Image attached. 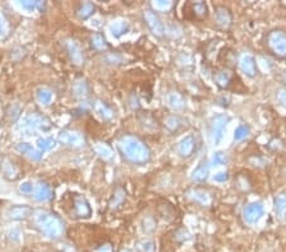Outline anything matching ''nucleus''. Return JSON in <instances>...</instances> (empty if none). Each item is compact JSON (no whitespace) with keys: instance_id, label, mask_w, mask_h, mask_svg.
<instances>
[{"instance_id":"1","label":"nucleus","mask_w":286,"mask_h":252,"mask_svg":"<svg viewBox=\"0 0 286 252\" xmlns=\"http://www.w3.org/2000/svg\"><path fill=\"white\" fill-rule=\"evenodd\" d=\"M118 148L125 158L134 164L148 163L151 158L149 146L134 135H125L118 142Z\"/></svg>"},{"instance_id":"2","label":"nucleus","mask_w":286,"mask_h":252,"mask_svg":"<svg viewBox=\"0 0 286 252\" xmlns=\"http://www.w3.org/2000/svg\"><path fill=\"white\" fill-rule=\"evenodd\" d=\"M35 224L47 238L59 240L64 233V223L59 216L46 210H37L34 213Z\"/></svg>"},{"instance_id":"3","label":"nucleus","mask_w":286,"mask_h":252,"mask_svg":"<svg viewBox=\"0 0 286 252\" xmlns=\"http://www.w3.org/2000/svg\"><path fill=\"white\" fill-rule=\"evenodd\" d=\"M265 45L268 52L279 59H286V31L275 28L266 36Z\"/></svg>"},{"instance_id":"4","label":"nucleus","mask_w":286,"mask_h":252,"mask_svg":"<svg viewBox=\"0 0 286 252\" xmlns=\"http://www.w3.org/2000/svg\"><path fill=\"white\" fill-rule=\"evenodd\" d=\"M230 122V117L226 113H217L213 116L210 121V134L214 145H219L225 134V129Z\"/></svg>"},{"instance_id":"5","label":"nucleus","mask_w":286,"mask_h":252,"mask_svg":"<svg viewBox=\"0 0 286 252\" xmlns=\"http://www.w3.org/2000/svg\"><path fill=\"white\" fill-rule=\"evenodd\" d=\"M263 214H265V207L259 201L248 203L243 208V212H242V216H243L244 223H247L248 225L257 224L259 222V219L263 216Z\"/></svg>"},{"instance_id":"6","label":"nucleus","mask_w":286,"mask_h":252,"mask_svg":"<svg viewBox=\"0 0 286 252\" xmlns=\"http://www.w3.org/2000/svg\"><path fill=\"white\" fill-rule=\"evenodd\" d=\"M214 25L219 30L226 31L233 25V14L228 6L216 5L214 10Z\"/></svg>"},{"instance_id":"7","label":"nucleus","mask_w":286,"mask_h":252,"mask_svg":"<svg viewBox=\"0 0 286 252\" xmlns=\"http://www.w3.org/2000/svg\"><path fill=\"white\" fill-rule=\"evenodd\" d=\"M143 17H144L145 23H146V26H148V28L151 31V34L154 36L162 37L163 35L166 34V27H164L163 22L160 21V18L154 10H144L143 12Z\"/></svg>"},{"instance_id":"8","label":"nucleus","mask_w":286,"mask_h":252,"mask_svg":"<svg viewBox=\"0 0 286 252\" xmlns=\"http://www.w3.org/2000/svg\"><path fill=\"white\" fill-rule=\"evenodd\" d=\"M59 142L67 146L72 148H80L85 144V139L83 134L75 130H64L59 134Z\"/></svg>"},{"instance_id":"9","label":"nucleus","mask_w":286,"mask_h":252,"mask_svg":"<svg viewBox=\"0 0 286 252\" xmlns=\"http://www.w3.org/2000/svg\"><path fill=\"white\" fill-rule=\"evenodd\" d=\"M238 64H239V69L242 70V73H243L246 76H248V78H250V79L256 78L257 74H258L256 59H254L253 55L243 54L241 58H239Z\"/></svg>"},{"instance_id":"10","label":"nucleus","mask_w":286,"mask_h":252,"mask_svg":"<svg viewBox=\"0 0 286 252\" xmlns=\"http://www.w3.org/2000/svg\"><path fill=\"white\" fill-rule=\"evenodd\" d=\"M65 49H67L68 55H69L72 64L76 65V67L84 65V54H83V50H81L80 45L75 40L68 38L65 41Z\"/></svg>"},{"instance_id":"11","label":"nucleus","mask_w":286,"mask_h":252,"mask_svg":"<svg viewBox=\"0 0 286 252\" xmlns=\"http://www.w3.org/2000/svg\"><path fill=\"white\" fill-rule=\"evenodd\" d=\"M24 128H27L28 130H42L46 131L51 128V122L48 121L46 117L37 113H31L24 120Z\"/></svg>"},{"instance_id":"12","label":"nucleus","mask_w":286,"mask_h":252,"mask_svg":"<svg viewBox=\"0 0 286 252\" xmlns=\"http://www.w3.org/2000/svg\"><path fill=\"white\" fill-rule=\"evenodd\" d=\"M183 12H186V14L191 13L190 19H197V21L205 19L209 14L208 5L204 1H191L184 6Z\"/></svg>"},{"instance_id":"13","label":"nucleus","mask_w":286,"mask_h":252,"mask_svg":"<svg viewBox=\"0 0 286 252\" xmlns=\"http://www.w3.org/2000/svg\"><path fill=\"white\" fill-rule=\"evenodd\" d=\"M196 138L193 135H187L183 139L179 140L177 144V153L181 158H190L191 155L196 152Z\"/></svg>"},{"instance_id":"14","label":"nucleus","mask_w":286,"mask_h":252,"mask_svg":"<svg viewBox=\"0 0 286 252\" xmlns=\"http://www.w3.org/2000/svg\"><path fill=\"white\" fill-rule=\"evenodd\" d=\"M187 196L193 201V203L199 204L201 207H210L213 204V198L208 191L202 190V188H191L187 192Z\"/></svg>"},{"instance_id":"15","label":"nucleus","mask_w":286,"mask_h":252,"mask_svg":"<svg viewBox=\"0 0 286 252\" xmlns=\"http://www.w3.org/2000/svg\"><path fill=\"white\" fill-rule=\"evenodd\" d=\"M72 204H74V213H75L76 218H89L91 216V207L81 195H75L72 199Z\"/></svg>"},{"instance_id":"16","label":"nucleus","mask_w":286,"mask_h":252,"mask_svg":"<svg viewBox=\"0 0 286 252\" xmlns=\"http://www.w3.org/2000/svg\"><path fill=\"white\" fill-rule=\"evenodd\" d=\"M233 80H234V73L228 68L219 70L214 74L215 84L221 89H228L232 85Z\"/></svg>"},{"instance_id":"17","label":"nucleus","mask_w":286,"mask_h":252,"mask_svg":"<svg viewBox=\"0 0 286 252\" xmlns=\"http://www.w3.org/2000/svg\"><path fill=\"white\" fill-rule=\"evenodd\" d=\"M274 212L275 216L279 220L284 222L286 220V194L281 192V194L276 195L274 200Z\"/></svg>"},{"instance_id":"18","label":"nucleus","mask_w":286,"mask_h":252,"mask_svg":"<svg viewBox=\"0 0 286 252\" xmlns=\"http://www.w3.org/2000/svg\"><path fill=\"white\" fill-rule=\"evenodd\" d=\"M52 196H54V192H52L51 187L43 182L37 183L36 187H35L34 191V198L37 201H48L51 200Z\"/></svg>"},{"instance_id":"19","label":"nucleus","mask_w":286,"mask_h":252,"mask_svg":"<svg viewBox=\"0 0 286 252\" xmlns=\"http://www.w3.org/2000/svg\"><path fill=\"white\" fill-rule=\"evenodd\" d=\"M17 150L26 155V157H28L30 159H32V161H39V159L42 158V152L35 149L34 146L30 145L28 143H19L17 145Z\"/></svg>"},{"instance_id":"20","label":"nucleus","mask_w":286,"mask_h":252,"mask_svg":"<svg viewBox=\"0 0 286 252\" xmlns=\"http://www.w3.org/2000/svg\"><path fill=\"white\" fill-rule=\"evenodd\" d=\"M93 107L94 111H96L103 120H106V121H109V120H112L114 117L113 109H112L108 105L105 104L103 101H96L93 104Z\"/></svg>"},{"instance_id":"21","label":"nucleus","mask_w":286,"mask_h":252,"mask_svg":"<svg viewBox=\"0 0 286 252\" xmlns=\"http://www.w3.org/2000/svg\"><path fill=\"white\" fill-rule=\"evenodd\" d=\"M209 170H210V166H208L206 163H200L196 167V170L192 172L191 179H192V181H195L197 183L205 182L209 177Z\"/></svg>"},{"instance_id":"22","label":"nucleus","mask_w":286,"mask_h":252,"mask_svg":"<svg viewBox=\"0 0 286 252\" xmlns=\"http://www.w3.org/2000/svg\"><path fill=\"white\" fill-rule=\"evenodd\" d=\"M93 150L96 152V154L100 155L101 158H103L105 161H111L113 158V150L108 144L102 143V142L96 143L93 146Z\"/></svg>"},{"instance_id":"23","label":"nucleus","mask_w":286,"mask_h":252,"mask_svg":"<svg viewBox=\"0 0 286 252\" xmlns=\"http://www.w3.org/2000/svg\"><path fill=\"white\" fill-rule=\"evenodd\" d=\"M125 200H126V191L122 187H117L114 190L112 199L109 200V208L111 209H117V208H120L125 203Z\"/></svg>"},{"instance_id":"24","label":"nucleus","mask_w":286,"mask_h":252,"mask_svg":"<svg viewBox=\"0 0 286 252\" xmlns=\"http://www.w3.org/2000/svg\"><path fill=\"white\" fill-rule=\"evenodd\" d=\"M167 102H168V106L173 109H182L184 107L183 97L178 92H171L167 96Z\"/></svg>"},{"instance_id":"25","label":"nucleus","mask_w":286,"mask_h":252,"mask_svg":"<svg viewBox=\"0 0 286 252\" xmlns=\"http://www.w3.org/2000/svg\"><path fill=\"white\" fill-rule=\"evenodd\" d=\"M31 216V209L24 205H18V207H13L9 212V216L15 220H21V219H26Z\"/></svg>"},{"instance_id":"26","label":"nucleus","mask_w":286,"mask_h":252,"mask_svg":"<svg viewBox=\"0 0 286 252\" xmlns=\"http://www.w3.org/2000/svg\"><path fill=\"white\" fill-rule=\"evenodd\" d=\"M164 126H166L169 131H172V133H173V131H178L182 126H183V120L177 115H171L164 120Z\"/></svg>"},{"instance_id":"27","label":"nucleus","mask_w":286,"mask_h":252,"mask_svg":"<svg viewBox=\"0 0 286 252\" xmlns=\"http://www.w3.org/2000/svg\"><path fill=\"white\" fill-rule=\"evenodd\" d=\"M72 92H74V94H75V97L85 98L88 94H89V88H88V84L85 83V80L80 79V80H76V82L74 83Z\"/></svg>"},{"instance_id":"28","label":"nucleus","mask_w":286,"mask_h":252,"mask_svg":"<svg viewBox=\"0 0 286 252\" xmlns=\"http://www.w3.org/2000/svg\"><path fill=\"white\" fill-rule=\"evenodd\" d=\"M130 30V25L126 21H118L111 26V32L114 37H121L122 35L127 34Z\"/></svg>"},{"instance_id":"29","label":"nucleus","mask_w":286,"mask_h":252,"mask_svg":"<svg viewBox=\"0 0 286 252\" xmlns=\"http://www.w3.org/2000/svg\"><path fill=\"white\" fill-rule=\"evenodd\" d=\"M229 162L228 155L225 152H216L213 154L210 159V167H220V166H225Z\"/></svg>"},{"instance_id":"30","label":"nucleus","mask_w":286,"mask_h":252,"mask_svg":"<svg viewBox=\"0 0 286 252\" xmlns=\"http://www.w3.org/2000/svg\"><path fill=\"white\" fill-rule=\"evenodd\" d=\"M52 97H54V94H52V92L50 91V89L39 88L38 91H37V101H38L39 104L45 105V106L51 104Z\"/></svg>"},{"instance_id":"31","label":"nucleus","mask_w":286,"mask_h":252,"mask_svg":"<svg viewBox=\"0 0 286 252\" xmlns=\"http://www.w3.org/2000/svg\"><path fill=\"white\" fill-rule=\"evenodd\" d=\"M250 134V128L247 124L239 125L238 128L234 131V140L235 142H242V140L247 139Z\"/></svg>"},{"instance_id":"32","label":"nucleus","mask_w":286,"mask_h":252,"mask_svg":"<svg viewBox=\"0 0 286 252\" xmlns=\"http://www.w3.org/2000/svg\"><path fill=\"white\" fill-rule=\"evenodd\" d=\"M94 10H96V6L89 1H87V3L81 4L78 10V14L81 19H87L94 14Z\"/></svg>"},{"instance_id":"33","label":"nucleus","mask_w":286,"mask_h":252,"mask_svg":"<svg viewBox=\"0 0 286 252\" xmlns=\"http://www.w3.org/2000/svg\"><path fill=\"white\" fill-rule=\"evenodd\" d=\"M140 122H142V125L144 128H149L150 130H157V129L159 128L157 120L154 119L151 115H149V113L143 115L142 117H140Z\"/></svg>"},{"instance_id":"34","label":"nucleus","mask_w":286,"mask_h":252,"mask_svg":"<svg viewBox=\"0 0 286 252\" xmlns=\"http://www.w3.org/2000/svg\"><path fill=\"white\" fill-rule=\"evenodd\" d=\"M9 35V23L4 17V14L0 13V40H4Z\"/></svg>"},{"instance_id":"35","label":"nucleus","mask_w":286,"mask_h":252,"mask_svg":"<svg viewBox=\"0 0 286 252\" xmlns=\"http://www.w3.org/2000/svg\"><path fill=\"white\" fill-rule=\"evenodd\" d=\"M91 41H92V46H93L94 49H97V50H103L107 47V42H106V40L103 38V36H101V35H98V34L93 35Z\"/></svg>"},{"instance_id":"36","label":"nucleus","mask_w":286,"mask_h":252,"mask_svg":"<svg viewBox=\"0 0 286 252\" xmlns=\"http://www.w3.org/2000/svg\"><path fill=\"white\" fill-rule=\"evenodd\" d=\"M37 145L41 150H50L55 146V140L51 138H41L37 140Z\"/></svg>"},{"instance_id":"37","label":"nucleus","mask_w":286,"mask_h":252,"mask_svg":"<svg viewBox=\"0 0 286 252\" xmlns=\"http://www.w3.org/2000/svg\"><path fill=\"white\" fill-rule=\"evenodd\" d=\"M138 249L140 250V252H154L155 251V245L153 241L145 240L138 243Z\"/></svg>"},{"instance_id":"38","label":"nucleus","mask_w":286,"mask_h":252,"mask_svg":"<svg viewBox=\"0 0 286 252\" xmlns=\"http://www.w3.org/2000/svg\"><path fill=\"white\" fill-rule=\"evenodd\" d=\"M151 5H153V8L155 10H163V12H166V10L171 9L172 8V1H169V0H157V1H153Z\"/></svg>"},{"instance_id":"39","label":"nucleus","mask_w":286,"mask_h":252,"mask_svg":"<svg viewBox=\"0 0 286 252\" xmlns=\"http://www.w3.org/2000/svg\"><path fill=\"white\" fill-rule=\"evenodd\" d=\"M22 6L28 10H35V9L42 10L43 3L42 1H31V0H24V1H22Z\"/></svg>"},{"instance_id":"40","label":"nucleus","mask_w":286,"mask_h":252,"mask_svg":"<svg viewBox=\"0 0 286 252\" xmlns=\"http://www.w3.org/2000/svg\"><path fill=\"white\" fill-rule=\"evenodd\" d=\"M19 191L22 192V194H32V192L35 191V186L34 183L30 182V181H26V182L22 183L21 186H19Z\"/></svg>"},{"instance_id":"41","label":"nucleus","mask_w":286,"mask_h":252,"mask_svg":"<svg viewBox=\"0 0 286 252\" xmlns=\"http://www.w3.org/2000/svg\"><path fill=\"white\" fill-rule=\"evenodd\" d=\"M276 100H277V102L281 105V106L286 107V88H281L277 91Z\"/></svg>"},{"instance_id":"42","label":"nucleus","mask_w":286,"mask_h":252,"mask_svg":"<svg viewBox=\"0 0 286 252\" xmlns=\"http://www.w3.org/2000/svg\"><path fill=\"white\" fill-rule=\"evenodd\" d=\"M214 181L216 182H225L229 180V172H225V171H221V172H217L214 175Z\"/></svg>"},{"instance_id":"43","label":"nucleus","mask_w":286,"mask_h":252,"mask_svg":"<svg viewBox=\"0 0 286 252\" xmlns=\"http://www.w3.org/2000/svg\"><path fill=\"white\" fill-rule=\"evenodd\" d=\"M96 252H113V246L111 243H103L96 250Z\"/></svg>"},{"instance_id":"44","label":"nucleus","mask_w":286,"mask_h":252,"mask_svg":"<svg viewBox=\"0 0 286 252\" xmlns=\"http://www.w3.org/2000/svg\"><path fill=\"white\" fill-rule=\"evenodd\" d=\"M284 83L286 84V73H285V75H284Z\"/></svg>"},{"instance_id":"45","label":"nucleus","mask_w":286,"mask_h":252,"mask_svg":"<svg viewBox=\"0 0 286 252\" xmlns=\"http://www.w3.org/2000/svg\"><path fill=\"white\" fill-rule=\"evenodd\" d=\"M121 252H130V251H121Z\"/></svg>"}]
</instances>
